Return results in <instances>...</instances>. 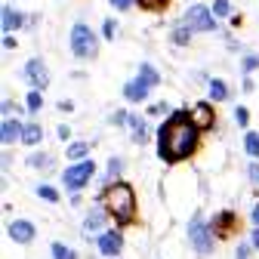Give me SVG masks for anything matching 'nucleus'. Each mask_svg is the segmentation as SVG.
I'll list each match as a JSON object with an SVG mask.
<instances>
[{
    "label": "nucleus",
    "mask_w": 259,
    "mask_h": 259,
    "mask_svg": "<svg viewBox=\"0 0 259 259\" xmlns=\"http://www.w3.org/2000/svg\"><path fill=\"white\" fill-rule=\"evenodd\" d=\"M194 126L185 114H173L164 126H160V154H164L167 160H179L185 157L194 142H198V133H194Z\"/></svg>",
    "instance_id": "f257e3e1"
},
{
    "label": "nucleus",
    "mask_w": 259,
    "mask_h": 259,
    "mask_svg": "<svg viewBox=\"0 0 259 259\" xmlns=\"http://www.w3.org/2000/svg\"><path fill=\"white\" fill-rule=\"evenodd\" d=\"M105 204H108V210L114 213V219L130 222V219H133V207H136V201H133V188H130V185H114V188H108Z\"/></svg>",
    "instance_id": "f03ea898"
},
{
    "label": "nucleus",
    "mask_w": 259,
    "mask_h": 259,
    "mask_svg": "<svg viewBox=\"0 0 259 259\" xmlns=\"http://www.w3.org/2000/svg\"><path fill=\"white\" fill-rule=\"evenodd\" d=\"M188 241H191V247L198 250V253H210V247H213V235H210V229L204 225L201 216H194V219L188 222Z\"/></svg>",
    "instance_id": "7ed1b4c3"
},
{
    "label": "nucleus",
    "mask_w": 259,
    "mask_h": 259,
    "mask_svg": "<svg viewBox=\"0 0 259 259\" xmlns=\"http://www.w3.org/2000/svg\"><path fill=\"white\" fill-rule=\"evenodd\" d=\"M71 50L80 59H87V56L96 53V37H93V31L87 25H74V31H71Z\"/></svg>",
    "instance_id": "20e7f679"
},
{
    "label": "nucleus",
    "mask_w": 259,
    "mask_h": 259,
    "mask_svg": "<svg viewBox=\"0 0 259 259\" xmlns=\"http://www.w3.org/2000/svg\"><path fill=\"white\" fill-rule=\"evenodd\" d=\"M96 173V167H93V160H80V164H74V167H68L65 170V188H71V191H77L80 185H87L90 182V176Z\"/></svg>",
    "instance_id": "39448f33"
},
{
    "label": "nucleus",
    "mask_w": 259,
    "mask_h": 259,
    "mask_svg": "<svg viewBox=\"0 0 259 259\" xmlns=\"http://www.w3.org/2000/svg\"><path fill=\"white\" fill-rule=\"evenodd\" d=\"M185 25L194 28V31H213V16H210L207 7L194 4V7H188V13H185Z\"/></svg>",
    "instance_id": "423d86ee"
},
{
    "label": "nucleus",
    "mask_w": 259,
    "mask_h": 259,
    "mask_svg": "<svg viewBox=\"0 0 259 259\" xmlns=\"http://www.w3.org/2000/svg\"><path fill=\"white\" fill-rule=\"evenodd\" d=\"M25 77L34 83L37 90H44L47 80H50V74H47V68H44V62H40V59H31V62L25 65Z\"/></svg>",
    "instance_id": "0eeeda50"
},
{
    "label": "nucleus",
    "mask_w": 259,
    "mask_h": 259,
    "mask_svg": "<svg viewBox=\"0 0 259 259\" xmlns=\"http://www.w3.org/2000/svg\"><path fill=\"white\" fill-rule=\"evenodd\" d=\"M10 238L19 241V244H28L31 238H34V225L25 222V219H16V222L10 225Z\"/></svg>",
    "instance_id": "6e6552de"
},
{
    "label": "nucleus",
    "mask_w": 259,
    "mask_h": 259,
    "mask_svg": "<svg viewBox=\"0 0 259 259\" xmlns=\"http://www.w3.org/2000/svg\"><path fill=\"white\" fill-rule=\"evenodd\" d=\"M120 247H123V238H120L117 232H105V235L99 238V250H102L105 256H117Z\"/></svg>",
    "instance_id": "1a4fd4ad"
},
{
    "label": "nucleus",
    "mask_w": 259,
    "mask_h": 259,
    "mask_svg": "<svg viewBox=\"0 0 259 259\" xmlns=\"http://www.w3.org/2000/svg\"><path fill=\"white\" fill-rule=\"evenodd\" d=\"M191 123L198 126V130H204V126H210V123H213V111H210V105H207V102L194 105V111H191Z\"/></svg>",
    "instance_id": "9d476101"
},
{
    "label": "nucleus",
    "mask_w": 259,
    "mask_h": 259,
    "mask_svg": "<svg viewBox=\"0 0 259 259\" xmlns=\"http://www.w3.org/2000/svg\"><path fill=\"white\" fill-rule=\"evenodd\" d=\"M123 93H126L130 102H142L145 96H148V83H145V80H133V83H126Z\"/></svg>",
    "instance_id": "9b49d317"
},
{
    "label": "nucleus",
    "mask_w": 259,
    "mask_h": 259,
    "mask_svg": "<svg viewBox=\"0 0 259 259\" xmlns=\"http://www.w3.org/2000/svg\"><path fill=\"white\" fill-rule=\"evenodd\" d=\"M22 130H25V126H19L16 120H10V117H7V120H4V126H0V139L10 145V142H16V139L22 136Z\"/></svg>",
    "instance_id": "f8f14e48"
},
{
    "label": "nucleus",
    "mask_w": 259,
    "mask_h": 259,
    "mask_svg": "<svg viewBox=\"0 0 259 259\" xmlns=\"http://www.w3.org/2000/svg\"><path fill=\"white\" fill-rule=\"evenodd\" d=\"M105 225V216H102V210H93L90 216H87V222H83V232L90 235V232H99Z\"/></svg>",
    "instance_id": "ddd939ff"
},
{
    "label": "nucleus",
    "mask_w": 259,
    "mask_h": 259,
    "mask_svg": "<svg viewBox=\"0 0 259 259\" xmlns=\"http://www.w3.org/2000/svg\"><path fill=\"white\" fill-rule=\"evenodd\" d=\"M40 136H44V130H40L37 123H28V126L22 130V142H28V145H37Z\"/></svg>",
    "instance_id": "4468645a"
},
{
    "label": "nucleus",
    "mask_w": 259,
    "mask_h": 259,
    "mask_svg": "<svg viewBox=\"0 0 259 259\" xmlns=\"http://www.w3.org/2000/svg\"><path fill=\"white\" fill-rule=\"evenodd\" d=\"M130 126H133V139L145 142V120L142 117H130Z\"/></svg>",
    "instance_id": "2eb2a0df"
},
{
    "label": "nucleus",
    "mask_w": 259,
    "mask_h": 259,
    "mask_svg": "<svg viewBox=\"0 0 259 259\" xmlns=\"http://www.w3.org/2000/svg\"><path fill=\"white\" fill-rule=\"evenodd\" d=\"M19 25H22V16H19V13H13V10L7 7V10H4V28H7V31H13V28H19Z\"/></svg>",
    "instance_id": "dca6fc26"
},
{
    "label": "nucleus",
    "mask_w": 259,
    "mask_h": 259,
    "mask_svg": "<svg viewBox=\"0 0 259 259\" xmlns=\"http://www.w3.org/2000/svg\"><path fill=\"white\" fill-rule=\"evenodd\" d=\"M139 80H145L148 87H154V83H157L160 77H157V71L151 68V65H142V68H139Z\"/></svg>",
    "instance_id": "f3484780"
},
{
    "label": "nucleus",
    "mask_w": 259,
    "mask_h": 259,
    "mask_svg": "<svg viewBox=\"0 0 259 259\" xmlns=\"http://www.w3.org/2000/svg\"><path fill=\"white\" fill-rule=\"evenodd\" d=\"M244 145H247V151H250L253 157H259V136H256V133H250V136L244 139Z\"/></svg>",
    "instance_id": "a211bd4d"
},
{
    "label": "nucleus",
    "mask_w": 259,
    "mask_h": 259,
    "mask_svg": "<svg viewBox=\"0 0 259 259\" xmlns=\"http://www.w3.org/2000/svg\"><path fill=\"white\" fill-rule=\"evenodd\" d=\"M210 96H213V99H225V96H229V93H225V83L222 80H213L210 83Z\"/></svg>",
    "instance_id": "6ab92c4d"
},
{
    "label": "nucleus",
    "mask_w": 259,
    "mask_h": 259,
    "mask_svg": "<svg viewBox=\"0 0 259 259\" xmlns=\"http://www.w3.org/2000/svg\"><path fill=\"white\" fill-rule=\"evenodd\" d=\"M53 256L56 259H74V253L68 247H62V244H53Z\"/></svg>",
    "instance_id": "aec40b11"
},
{
    "label": "nucleus",
    "mask_w": 259,
    "mask_h": 259,
    "mask_svg": "<svg viewBox=\"0 0 259 259\" xmlns=\"http://www.w3.org/2000/svg\"><path fill=\"white\" fill-rule=\"evenodd\" d=\"M173 40H176V44H188V25H179V28L173 31Z\"/></svg>",
    "instance_id": "412c9836"
},
{
    "label": "nucleus",
    "mask_w": 259,
    "mask_h": 259,
    "mask_svg": "<svg viewBox=\"0 0 259 259\" xmlns=\"http://www.w3.org/2000/svg\"><path fill=\"white\" fill-rule=\"evenodd\" d=\"M213 13H216V16H229V13H232L229 0H216V4H213Z\"/></svg>",
    "instance_id": "4be33fe9"
},
{
    "label": "nucleus",
    "mask_w": 259,
    "mask_h": 259,
    "mask_svg": "<svg viewBox=\"0 0 259 259\" xmlns=\"http://www.w3.org/2000/svg\"><path fill=\"white\" fill-rule=\"evenodd\" d=\"M83 154H87V142H74L68 148V157H83Z\"/></svg>",
    "instance_id": "5701e85b"
},
{
    "label": "nucleus",
    "mask_w": 259,
    "mask_h": 259,
    "mask_svg": "<svg viewBox=\"0 0 259 259\" xmlns=\"http://www.w3.org/2000/svg\"><path fill=\"white\" fill-rule=\"evenodd\" d=\"M28 164H31V167H47V164H50V157H47V154H31V157H28Z\"/></svg>",
    "instance_id": "b1692460"
},
{
    "label": "nucleus",
    "mask_w": 259,
    "mask_h": 259,
    "mask_svg": "<svg viewBox=\"0 0 259 259\" xmlns=\"http://www.w3.org/2000/svg\"><path fill=\"white\" fill-rule=\"evenodd\" d=\"M40 102H44V99H40V93H31V96H28V111H37Z\"/></svg>",
    "instance_id": "393cba45"
},
{
    "label": "nucleus",
    "mask_w": 259,
    "mask_h": 259,
    "mask_svg": "<svg viewBox=\"0 0 259 259\" xmlns=\"http://www.w3.org/2000/svg\"><path fill=\"white\" fill-rule=\"evenodd\" d=\"M229 225H232V213H222V219H219V225H216V232H219V235L229 232Z\"/></svg>",
    "instance_id": "a878e982"
},
{
    "label": "nucleus",
    "mask_w": 259,
    "mask_h": 259,
    "mask_svg": "<svg viewBox=\"0 0 259 259\" xmlns=\"http://www.w3.org/2000/svg\"><path fill=\"white\" fill-rule=\"evenodd\" d=\"M40 198H44V201H56L59 194H56V188H50V185H40Z\"/></svg>",
    "instance_id": "bb28decb"
},
{
    "label": "nucleus",
    "mask_w": 259,
    "mask_h": 259,
    "mask_svg": "<svg viewBox=\"0 0 259 259\" xmlns=\"http://www.w3.org/2000/svg\"><path fill=\"white\" fill-rule=\"evenodd\" d=\"M253 68H259V56H247L244 59V71H253Z\"/></svg>",
    "instance_id": "cd10ccee"
},
{
    "label": "nucleus",
    "mask_w": 259,
    "mask_h": 259,
    "mask_svg": "<svg viewBox=\"0 0 259 259\" xmlns=\"http://www.w3.org/2000/svg\"><path fill=\"white\" fill-rule=\"evenodd\" d=\"M142 7H148V10H157V7H164V0H139Z\"/></svg>",
    "instance_id": "c85d7f7f"
},
{
    "label": "nucleus",
    "mask_w": 259,
    "mask_h": 259,
    "mask_svg": "<svg viewBox=\"0 0 259 259\" xmlns=\"http://www.w3.org/2000/svg\"><path fill=\"white\" fill-rule=\"evenodd\" d=\"M117 173H120V160H111V164H108V176L114 179Z\"/></svg>",
    "instance_id": "c756f323"
},
{
    "label": "nucleus",
    "mask_w": 259,
    "mask_h": 259,
    "mask_svg": "<svg viewBox=\"0 0 259 259\" xmlns=\"http://www.w3.org/2000/svg\"><path fill=\"white\" fill-rule=\"evenodd\" d=\"M235 120L244 126V123H247V108H238V111H235Z\"/></svg>",
    "instance_id": "7c9ffc66"
},
{
    "label": "nucleus",
    "mask_w": 259,
    "mask_h": 259,
    "mask_svg": "<svg viewBox=\"0 0 259 259\" xmlns=\"http://www.w3.org/2000/svg\"><path fill=\"white\" fill-rule=\"evenodd\" d=\"M111 4H114L117 10H130V7H133V0H111Z\"/></svg>",
    "instance_id": "2f4dec72"
},
{
    "label": "nucleus",
    "mask_w": 259,
    "mask_h": 259,
    "mask_svg": "<svg viewBox=\"0 0 259 259\" xmlns=\"http://www.w3.org/2000/svg\"><path fill=\"white\" fill-rule=\"evenodd\" d=\"M114 28H117V25L108 19V22H105V37H114Z\"/></svg>",
    "instance_id": "473e14b6"
},
{
    "label": "nucleus",
    "mask_w": 259,
    "mask_h": 259,
    "mask_svg": "<svg viewBox=\"0 0 259 259\" xmlns=\"http://www.w3.org/2000/svg\"><path fill=\"white\" fill-rule=\"evenodd\" d=\"M235 259H250V250H247V247H238V253H235Z\"/></svg>",
    "instance_id": "72a5a7b5"
},
{
    "label": "nucleus",
    "mask_w": 259,
    "mask_h": 259,
    "mask_svg": "<svg viewBox=\"0 0 259 259\" xmlns=\"http://www.w3.org/2000/svg\"><path fill=\"white\" fill-rule=\"evenodd\" d=\"M250 179H253V182H259V164H253V167H250Z\"/></svg>",
    "instance_id": "f704fd0d"
},
{
    "label": "nucleus",
    "mask_w": 259,
    "mask_h": 259,
    "mask_svg": "<svg viewBox=\"0 0 259 259\" xmlns=\"http://www.w3.org/2000/svg\"><path fill=\"white\" fill-rule=\"evenodd\" d=\"M253 222H256V225H259V204H256V207H253Z\"/></svg>",
    "instance_id": "c9c22d12"
},
{
    "label": "nucleus",
    "mask_w": 259,
    "mask_h": 259,
    "mask_svg": "<svg viewBox=\"0 0 259 259\" xmlns=\"http://www.w3.org/2000/svg\"><path fill=\"white\" fill-rule=\"evenodd\" d=\"M253 244H256V247H259V229H256V232H253Z\"/></svg>",
    "instance_id": "e433bc0d"
}]
</instances>
